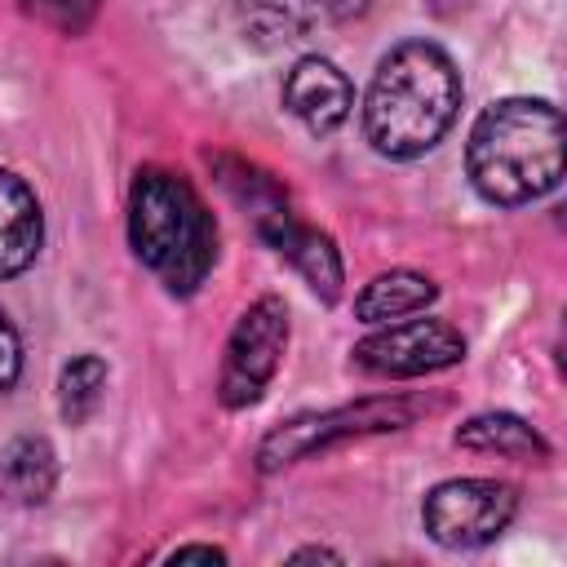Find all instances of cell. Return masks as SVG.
I'll use <instances>...</instances> for the list:
<instances>
[{"instance_id": "cell-4", "label": "cell", "mask_w": 567, "mask_h": 567, "mask_svg": "<svg viewBox=\"0 0 567 567\" xmlns=\"http://www.w3.org/2000/svg\"><path fill=\"white\" fill-rule=\"evenodd\" d=\"M518 514V492L496 478H447L430 487L421 505V523L430 540L447 549H478L496 540Z\"/></svg>"}, {"instance_id": "cell-19", "label": "cell", "mask_w": 567, "mask_h": 567, "mask_svg": "<svg viewBox=\"0 0 567 567\" xmlns=\"http://www.w3.org/2000/svg\"><path fill=\"white\" fill-rule=\"evenodd\" d=\"M168 558H173V563H186V558H204V563H221L226 554H221V549H213V545H182V549H173Z\"/></svg>"}, {"instance_id": "cell-14", "label": "cell", "mask_w": 567, "mask_h": 567, "mask_svg": "<svg viewBox=\"0 0 567 567\" xmlns=\"http://www.w3.org/2000/svg\"><path fill=\"white\" fill-rule=\"evenodd\" d=\"M0 483L13 501L22 505H40L53 483H58V456L44 439L27 434V439H13L4 452H0Z\"/></svg>"}, {"instance_id": "cell-11", "label": "cell", "mask_w": 567, "mask_h": 567, "mask_svg": "<svg viewBox=\"0 0 567 567\" xmlns=\"http://www.w3.org/2000/svg\"><path fill=\"white\" fill-rule=\"evenodd\" d=\"M235 18L244 40L257 49H284L323 18V0H235Z\"/></svg>"}, {"instance_id": "cell-20", "label": "cell", "mask_w": 567, "mask_h": 567, "mask_svg": "<svg viewBox=\"0 0 567 567\" xmlns=\"http://www.w3.org/2000/svg\"><path fill=\"white\" fill-rule=\"evenodd\" d=\"M292 558H332V563H337V554H332V549H297Z\"/></svg>"}, {"instance_id": "cell-17", "label": "cell", "mask_w": 567, "mask_h": 567, "mask_svg": "<svg viewBox=\"0 0 567 567\" xmlns=\"http://www.w3.org/2000/svg\"><path fill=\"white\" fill-rule=\"evenodd\" d=\"M18 372H22V341H18L13 323H9V315L0 310V394L13 390Z\"/></svg>"}, {"instance_id": "cell-15", "label": "cell", "mask_w": 567, "mask_h": 567, "mask_svg": "<svg viewBox=\"0 0 567 567\" xmlns=\"http://www.w3.org/2000/svg\"><path fill=\"white\" fill-rule=\"evenodd\" d=\"M106 390V363L97 354H75L58 377V412L66 425H84Z\"/></svg>"}, {"instance_id": "cell-8", "label": "cell", "mask_w": 567, "mask_h": 567, "mask_svg": "<svg viewBox=\"0 0 567 567\" xmlns=\"http://www.w3.org/2000/svg\"><path fill=\"white\" fill-rule=\"evenodd\" d=\"M284 106L310 128V133H332L346 124L350 106H354V84L346 80V71L319 53L301 58L288 80H284Z\"/></svg>"}, {"instance_id": "cell-18", "label": "cell", "mask_w": 567, "mask_h": 567, "mask_svg": "<svg viewBox=\"0 0 567 567\" xmlns=\"http://www.w3.org/2000/svg\"><path fill=\"white\" fill-rule=\"evenodd\" d=\"M368 4H372V0H323V13L337 18V22H346V18L368 13Z\"/></svg>"}, {"instance_id": "cell-7", "label": "cell", "mask_w": 567, "mask_h": 567, "mask_svg": "<svg viewBox=\"0 0 567 567\" xmlns=\"http://www.w3.org/2000/svg\"><path fill=\"white\" fill-rule=\"evenodd\" d=\"M465 359V337L447 319L390 323L354 346V363L377 377H425Z\"/></svg>"}, {"instance_id": "cell-3", "label": "cell", "mask_w": 567, "mask_h": 567, "mask_svg": "<svg viewBox=\"0 0 567 567\" xmlns=\"http://www.w3.org/2000/svg\"><path fill=\"white\" fill-rule=\"evenodd\" d=\"M128 244L168 292L190 297L217 261V221L186 177L137 168L128 186Z\"/></svg>"}, {"instance_id": "cell-12", "label": "cell", "mask_w": 567, "mask_h": 567, "mask_svg": "<svg viewBox=\"0 0 567 567\" xmlns=\"http://www.w3.org/2000/svg\"><path fill=\"white\" fill-rule=\"evenodd\" d=\"M456 443L470 447V452H496V456H509V461H545L549 456V443L523 416H514V412L470 416L456 430Z\"/></svg>"}, {"instance_id": "cell-5", "label": "cell", "mask_w": 567, "mask_h": 567, "mask_svg": "<svg viewBox=\"0 0 567 567\" xmlns=\"http://www.w3.org/2000/svg\"><path fill=\"white\" fill-rule=\"evenodd\" d=\"M284 346H288V306L279 297H257L239 315V323L226 341L217 399L226 408H252L266 394L270 377L279 372Z\"/></svg>"}, {"instance_id": "cell-2", "label": "cell", "mask_w": 567, "mask_h": 567, "mask_svg": "<svg viewBox=\"0 0 567 567\" xmlns=\"http://www.w3.org/2000/svg\"><path fill=\"white\" fill-rule=\"evenodd\" d=\"M470 182L487 204L514 208L549 195L563 177V115L545 97H501L465 146Z\"/></svg>"}, {"instance_id": "cell-9", "label": "cell", "mask_w": 567, "mask_h": 567, "mask_svg": "<svg viewBox=\"0 0 567 567\" xmlns=\"http://www.w3.org/2000/svg\"><path fill=\"white\" fill-rule=\"evenodd\" d=\"M257 230H261V239H266L279 257H288V261L297 266V275H301L323 301H337V292H341V257H337V248H332V239H328L323 230L297 221V213H292L288 204L275 208V213H266V217H257Z\"/></svg>"}, {"instance_id": "cell-1", "label": "cell", "mask_w": 567, "mask_h": 567, "mask_svg": "<svg viewBox=\"0 0 567 567\" xmlns=\"http://www.w3.org/2000/svg\"><path fill=\"white\" fill-rule=\"evenodd\" d=\"M456 111H461L456 62L430 40H408L377 62L363 102V133L377 155L416 159L443 142Z\"/></svg>"}, {"instance_id": "cell-13", "label": "cell", "mask_w": 567, "mask_h": 567, "mask_svg": "<svg viewBox=\"0 0 567 567\" xmlns=\"http://www.w3.org/2000/svg\"><path fill=\"white\" fill-rule=\"evenodd\" d=\"M434 279L416 275V270H390V275H377L372 284H363V292L354 297V315L363 323H390V319H403V315H416L434 301Z\"/></svg>"}, {"instance_id": "cell-10", "label": "cell", "mask_w": 567, "mask_h": 567, "mask_svg": "<svg viewBox=\"0 0 567 567\" xmlns=\"http://www.w3.org/2000/svg\"><path fill=\"white\" fill-rule=\"evenodd\" d=\"M40 239H44V217L35 190L18 173L0 168V279L22 275L35 261Z\"/></svg>"}, {"instance_id": "cell-6", "label": "cell", "mask_w": 567, "mask_h": 567, "mask_svg": "<svg viewBox=\"0 0 567 567\" xmlns=\"http://www.w3.org/2000/svg\"><path fill=\"white\" fill-rule=\"evenodd\" d=\"M412 416H416L412 399H363V403H346L332 412H310V416H297V421L270 430L257 447V465L270 474V470H284V465L328 447V443H341L354 434H377V430H399Z\"/></svg>"}, {"instance_id": "cell-16", "label": "cell", "mask_w": 567, "mask_h": 567, "mask_svg": "<svg viewBox=\"0 0 567 567\" xmlns=\"http://www.w3.org/2000/svg\"><path fill=\"white\" fill-rule=\"evenodd\" d=\"M22 9H27L35 22H44V27L62 31V35H80V31L93 22L97 0H22Z\"/></svg>"}]
</instances>
